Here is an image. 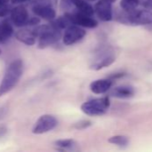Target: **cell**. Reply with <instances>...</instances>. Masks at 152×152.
I'll list each match as a JSON object with an SVG mask.
<instances>
[{
    "label": "cell",
    "instance_id": "cell-20",
    "mask_svg": "<svg viewBox=\"0 0 152 152\" xmlns=\"http://www.w3.org/2000/svg\"><path fill=\"white\" fill-rule=\"evenodd\" d=\"M91 126V122L89 120H82L80 122H77L76 124H74L73 127L78 129V130H82L85 128H88L89 126Z\"/></svg>",
    "mask_w": 152,
    "mask_h": 152
},
{
    "label": "cell",
    "instance_id": "cell-19",
    "mask_svg": "<svg viewBox=\"0 0 152 152\" xmlns=\"http://www.w3.org/2000/svg\"><path fill=\"white\" fill-rule=\"evenodd\" d=\"M55 144L59 147V148H62L64 150H73V148L76 146V142L72 140V139H66V140H59V141H56L55 142Z\"/></svg>",
    "mask_w": 152,
    "mask_h": 152
},
{
    "label": "cell",
    "instance_id": "cell-14",
    "mask_svg": "<svg viewBox=\"0 0 152 152\" xmlns=\"http://www.w3.org/2000/svg\"><path fill=\"white\" fill-rule=\"evenodd\" d=\"M73 6L78 10V12L84 13L89 16H92L94 12V7L85 0H72Z\"/></svg>",
    "mask_w": 152,
    "mask_h": 152
},
{
    "label": "cell",
    "instance_id": "cell-7",
    "mask_svg": "<svg viewBox=\"0 0 152 152\" xmlns=\"http://www.w3.org/2000/svg\"><path fill=\"white\" fill-rule=\"evenodd\" d=\"M86 35V31L80 26L71 25L65 28L63 36V42L65 45H72L82 40Z\"/></svg>",
    "mask_w": 152,
    "mask_h": 152
},
{
    "label": "cell",
    "instance_id": "cell-29",
    "mask_svg": "<svg viewBox=\"0 0 152 152\" xmlns=\"http://www.w3.org/2000/svg\"><path fill=\"white\" fill-rule=\"evenodd\" d=\"M2 53V51H1V49H0V54Z\"/></svg>",
    "mask_w": 152,
    "mask_h": 152
},
{
    "label": "cell",
    "instance_id": "cell-5",
    "mask_svg": "<svg viewBox=\"0 0 152 152\" xmlns=\"http://www.w3.org/2000/svg\"><path fill=\"white\" fill-rule=\"evenodd\" d=\"M58 122L57 119L52 116V115H43L41 116L36 122L32 133L35 134H46L51 130H53L56 126Z\"/></svg>",
    "mask_w": 152,
    "mask_h": 152
},
{
    "label": "cell",
    "instance_id": "cell-4",
    "mask_svg": "<svg viewBox=\"0 0 152 152\" xmlns=\"http://www.w3.org/2000/svg\"><path fill=\"white\" fill-rule=\"evenodd\" d=\"M125 23L134 24V25H149L152 24V11L146 10H137L126 12L122 17Z\"/></svg>",
    "mask_w": 152,
    "mask_h": 152
},
{
    "label": "cell",
    "instance_id": "cell-18",
    "mask_svg": "<svg viewBox=\"0 0 152 152\" xmlns=\"http://www.w3.org/2000/svg\"><path fill=\"white\" fill-rule=\"evenodd\" d=\"M129 138L125 135H116L108 139V142L119 147H126L129 144Z\"/></svg>",
    "mask_w": 152,
    "mask_h": 152
},
{
    "label": "cell",
    "instance_id": "cell-25",
    "mask_svg": "<svg viewBox=\"0 0 152 152\" xmlns=\"http://www.w3.org/2000/svg\"><path fill=\"white\" fill-rule=\"evenodd\" d=\"M139 4L150 11H152V0H139Z\"/></svg>",
    "mask_w": 152,
    "mask_h": 152
},
{
    "label": "cell",
    "instance_id": "cell-23",
    "mask_svg": "<svg viewBox=\"0 0 152 152\" xmlns=\"http://www.w3.org/2000/svg\"><path fill=\"white\" fill-rule=\"evenodd\" d=\"M56 3V0H36L35 4H44V5H48L54 7Z\"/></svg>",
    "mask_w": 152,
    "mask_h": 152
},
{
    "label": "cell",
    "instance_id": "cell-27",
    "mask_svg": "<svg viewBox=\"0 0 152 152\" xmlns=\"http://www.w3.org/2000/svg\"><path fill=\"white\" fill-rule=\"evenodd\" d=\"M107 1H108V2H110V3H114V2H116V0H107Z\"/></svg>",
    "mask_w": 152,
    "mask_h": 152
},
{
    "label": "cell",
    "instance_id": "cell-26",
    "mask_svg": "<svg viewBox=\"0 0 152 152\" xmlns=\"http://www.w3.org/2000/svg\"><path fill=\"white\" fill-rule=\"evenodd\" d=\"M29 0H11L12 4H22V3H25Z\"/></svg>",
    "mask_w": 152,
    "mask_h": 152
},
{
    "label": "cell",
    "instance_id": "cell-3",
    "mask_svg": "<svg viewBox=\"0 0 152 152\" xmlns=\"http://www.w3.org/2000/svg\"><path fill=\"white\" fill-rule=\"evenodd\" d=\"M110 106V101L108 97L92 99L85 102L81 106V110L88 116H101L104 115Z\"/></svg>",
    "mask_w": 152,
    "mask_h": 152
},
{
    "label": "cell",
    "instance_id": "cell-10",
    "mask_svg": "<svg viewBox=\"0 0 152 152\" xmlns=\"http://www.w3.org/2000/svg\"><path fill=\"white\" fill-rule=\"evenodd\" d=\"M32 11L38 17H40L47 20H52L56 16V12L54 7L48 5L35 4L32 7Z\"/></svg>",
    "mask_w": 152,
    "mask_h": 152
},
{
    "label": "cell",
    "instance_id": "cell-12",
    "mask_svg": "<svg viewBox=\"0 0 152 152\" xmlns=\"http://www.w3.org/2000/svg\"><path fill=\"white\" fill-rule=\"evenodd\" d=\"M112 86L111 79H98L90 85V91L96 94H102L107 93Z\"/></svg>",
    "mask_w": 152,
    "mask_h": 152
},
{
    "label": "cell",
    "instance_id": "cell-22",
    "mask_svg": "<svg viewBox=\"0 0 152 152\" xmlns=\"http://www.w3.org/2000/svg\"><path fill=\"white\" fill-rule=\"evenodd\" d=\"M40 22V20L39 17H31V18H29L28 20H27V23H26V26H37L39 25Z\"/></svg>",
    "mask_w": 152,
    "mask_h": 152
},
{
    "label": "cell",
    "instance_id": "cell-6",
    "mask_svg": "<svg viewBox=\"0 0 152 152\" xmlns=\"http://www.w3.org/2000/svg\"><path fill=\"white\" fill-rule=\"evenodd\" d=\"M65 14L73 25H77L82 28H96L99 24L98 21L95 19H93L91 16L86 15L80 12H65Z\"/></svg>",
    "mask_w": 152,
    "mask_h": 152
},
{
    "label": "cell",
    "instance_id": "cell-15",
    "mask_svg": "<svg viewBox=\"0 0 152 152\" xmlns=\"http://www.w3.org/2000/svg\"><path fill=\"white\" fill-rule=\"evenodd\" d=\"M133 94H134L133 88L128 86H121L116 87L111 93L112 96L116 97V98H122V99L130 98Z\"/></svg>",
    "mask_w": 152,
    "mask_h": 152
},
{
    "label": "cell",
    "instance_id": "cell-13",
    "mask_svg": "<svg viewBox=\"0 0 152 152\" xmlns=\"http://www.w3.org/2000/svg\"><path fill=\"white\" fill-rule=\"evenodd\" d=\"M15 37L18 41L27 45H33L36 43V37L32 29H28V28L20 29L15 33Z\"/></svg>",
    "mask_w": 152,
    "mask_h": 152
},
{
    "label": "cell",
    "instance_id": "cell-11",
    "mask_svg": "<svg viewBox=\"0 0 152 152\" xmlns=\"http://www.w3.org/2000/svg\"><path fill=\"white\" fill-rule=\"evenodd\" d=\"M116 61V57L113 53H107L101 54V56L90 66V69L94 70H99L104 68H107L113 64Z\"/></svg>",
    "mask_w": 152,
    "mask_h": 152
},
{
    "label": "cell",
    "instance_id": "cell-2",
    "mask_svg": "<svg viewBox=\"0 0 152 152\" xmlns=\"http://www.w3.org/2000/svg\"><path fill=\"white\" fill-rule=\"evenodd\" d=\"M32 31L39 39L38 47L40 49H44L51 45H54L59 41L61 38V31L56 28H54L51 24L49 25H40L34 28Z\"/></svg>",
    "mask_w": 152,
    "mask_h": 152
},
{
    "label": "cell",
    "instance_id": "cell-24",
    "mask_svg": "<svg viewBox=\"0 0 152 152\" xmlns=\"http://www.w3.org/2000/svg\"><path fill=\"white\" fill-rule=\"evenodd\" d=\"M73 6L72 0H62L61 1V8L64 10H70Z\"/></svg>",
    "mask_w": 152,
    "mask_h": 152
},
{
    "label": "cell",
    "instance_id": "cell-8",
    "mask_svg": "<svg viewBox=\"0 0 152 152\" xmlns=\"http://www.w3.org/2000/svg\"><path fill=\"white\" fill-rule=\"evenodd\" d=\"M94 12L103 21H109L113 18L112 3L107 0H99L94 6Z\"/></svg>",
    "mask_w": 152,
    "mask_h": 152
},
{
    "label": "cell",
    "instance_id": "cell-21",
    "mask_svg": "<svg viewBox=\"0 0 152 152\" xmlns=\"http://www.w3.org/2000/svg\"><path fill=\"white\" fill-rule=\"evenodd\" d=\"M11 7L8 5V3L7 4H1L0 5V17H5L7 16L8 14L11 13Z\"/></svg>",
    "mask_w": 152,
    "mask_h": 152
},
{
    "label": "cell",
    "instance_id": "cell-16",
    "mask_svg": "<svg viewBox=\"0 0 152 152\" xmlns=\"http://www.w3.org/2000/svg\"><path fill=\"white\" fill-rule=\"evenodd\" d=\"M13 34V28L8 20H4L0 24V43L6 42Z\"/></svg>",
    "mask_w": 152,
    "mask_h": 152
},
{
    "label": "cell",
    "instance_id": "cell-17",
    "mask_svg": "<svg viewBox=\"0 0 152 152\" xmlns=\"http://www.w3.org/2000/svg\"><path fill=\"white\" fill-rule=\"evenodd\" d=\"M120 5L125 12H130L137 9V7L140 4H139V0H121Z\"/></svg>",
    "mask_w": 152,
    "mask_h": 152
},
{
    "label": "cell",
    "instance_id": "cell-28",
    "mask_svg": "<svg viewBox=\"0 0 152 152\" xmlns=\"http://www.w3.org/2000/svg\"><path fill=\"white\" fill-rule=\"evenodd\" d=\"M85 1H87V2H94V1H97V0H85Z\"/></svg>",
    "mask_w": 152,
    "mask_h": 152
},
{
    "label": "cell",
    "instance_id": "cell-9",
    "mask_svg": "<svg viewBox=\"0 0 152 152\" xmlns=\"http://www.w3.org/2000/svg\"><path fill=\"white\" fill-rule=\"evenodd\" d=\"M11 20L16 27L26 26L27 20L30 18L27 9L23 5H17L11 11Z\"/></svg>",
    "mask_w": 152,
    "mask_h": 152
},
{
    "label": "cell",
    "instance_id": "cell-1",
    "mask_svg": "<svg viewBox=\"0 0 152 152\" xmlns=\"http://www.w3.org/2000/svg\"><path fill=\"white\" fill-rule=\"evenodd\" d=\"M22 71L23 63L21 60H15L9 64L0 84V97L15 87L22 76Z\"/></svg>",
    "mask_w": 152,
    "mask_h": 152
}]
</instances>
